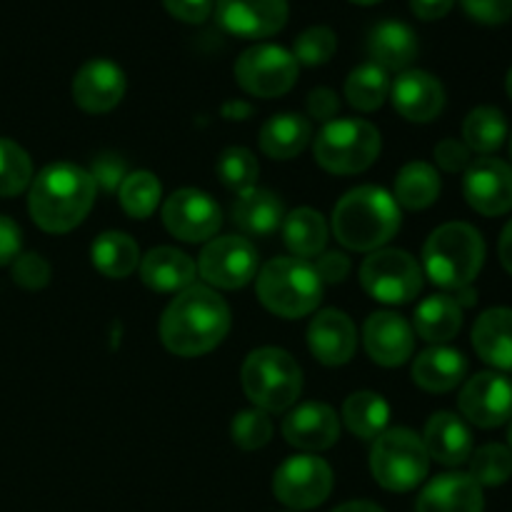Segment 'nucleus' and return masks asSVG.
I'll return each mask as SVG.
<instances>
[{
	"label": "nucleus",
	"mask_w": 512,
	"mask_h": 512,
	"mask_svg": "<svg viewBox=\"0 0 512 512\" xmlns=\"http://www.w3.org/2000/svg\"><path fill=\"white\" fill-rule=\"evenodd\" d=\"M230 308L208 285L180 290L160 318V340L180 358H198L225 340L230 330Z\"/></svg>",
	"instance_id": "f257e3e1"
},
{
	"label": "nucleus",
	"mask_w": 512,
	"mask_h": 512,
	"mask_svg": "<svg viewBox=\"0 0 512 512\" xmlns=\"http://www.w3.org/2000/svg\"><path fill=\"white\" fill-rule=\"evenodd\" d=\"M95 183L75 163H53L30 183L28 210L33 223L45 233H70L88 218L95 203Z\"/></svg>",
	"instance_id": "f03ea898"
},
{
	"label": "nucleus",
	"mask_w": 512,
	"mask_h": 512,
	"mask_svg": "<svg viewBox=\"0 0 512 512\" xmlns=\"http://www.w3.org/2000/svg\"><path fill=\"white\" fill-rule=\"evenodd\" d=\"M400 230V205L378 185L348 190L333 208V233L340 245L358 253H373Z\"/></svg>",
	"instance_id": "7ed1b4c3"
},
{
	"label": "nucleus",
	"mask_w": 512,
	"mask_h": 512,
	"mask_svg": "<svg viewBox=\"0 0 512 512\" xmlns=\"http://www.w3.org/2000/svg\"><path fill=\"white\" fill-rule=\"evenodd\" d=\"M485 263V243L468 223H445L433 230L423 248V265L435 285L463 290L473 285Z\"/></svg>",
	"instance_id": "20e7f679"
},
{
	"label": "nucleus",
	"mask_w": 512,
	"mask_h": 512,
	"mask_svg": "<svg viewBox=\"0 0 512 512\" xmlns=\"http://www.w3.org/2000/svg\"><path fill=\"white\" fill-rule=\"evenodd\" d=\"M255 290L265 308L280 318H305L323 300V280L300 258H275L255 275Z\"/></svg>",
	"instance_id": "39448f33"
},
{
	"label": "nucleus",
	"mask_w": 512,
	"mask_h": 512,
	"mask_svg": "<svg viewBox=\"0 0 512 512\" xmlns=\"http://www.w3.org/2000/svg\"><path fill=\"white\" fill-rule=\"evenodd\" d=\"M240 383L255 408L263 413H283L293 408L303 393V370L285 350L258 348L245 358Z\"/></svg>",
	"instance_id": "423d86ee"
},
{
	"label": "nucleus",
	"mask_w": 512,
	"mask_h": 512,
	"mask_svg": "<svg viewBox=\"0 0 512 512\" xmlns=\"http://www.w3.org/2000/svg\"><path fill=\"white\" fill-rule=\"evenodd\" d=\"M430 470V455L423 438L408 428H390L378 435L370 450V473L380 488L408 493L418 488Z\"/></svg>",
	"instance_id": "0eeeda50"
},
{
	"label": "nucleus",
	"mask_w": 512,
	"mask_h": 512,
	"mask_svg": "<svg viewBox=\"0 0 512 512\" xmlns=\"http://www.w3.org/2000/svg\"><path fill=\"white\" fill-rule=\"evenodd\" d=\"M380 155V130L360 118L325 123L315 138V160L333 175H355L368 170Z\"/></svg>",
	"instance_id": "6e6552de"
},
{
	"label": "nucleus",
	"mask_w": 512,
	"mask_h": 512,
	"mask_svg": "<svg viewBox=\"0 0 512 512\" xmlns=\"http://www.w3.org/2000/svg\"><path fill=\"white\" fill-rule=\"evenodd\" d=\"M360 283L365 293L380 303L405 305L423 290V270L405 250L380 248L360 265Z\"/></svg>",
	"instance_id": "1a4fd4ad"
},
{
	"label": "nucleus",
	"mask_w": 512,
	"mask_h": 512,
	"mask_svg": "<svg viewBox=\"0 0 512 512\" xmlns=\"http://www.w3.org/2000/svg\"><path fill=\"white\" fill-rule=\"evenodd\" d=\"M235 80L240 88L255 98H278L298 80V60L280 45H255L235 63Z\"/></svg>",
	"instance_id": "9d476101"
},
{
	"label": "nucleus",
	"mask_w": 512,
	"mask_h": 512,
	"mask_svg": "<svg viewBox=\"0 0 512 512\" xmlns=\"http://www.w3.org/2000/svg\"><path fill=\"white\" fill-rule=\"evenodd\" d=\"M273 493L293 510L318 508L333 493V470L323 458L310 453L293 455L275 470Z\"/></svg>",
	"instance_id": "9b49d317"
},
{
	"label": "nucleus",
	"mask_w": 512,
	"mask_h": 512,
	"mask_svg": "<svg viewBox=\"0 0 512 512\" xmlns=\"http://www.w3.org/2000/svg\"><path fill=\"white\" fill-rule=\"evenodd\" d=\"M198 273L220 290L245 288L258 273V250L243 235L213 238L200 253Z\"/></svg>",
	"instance_id": "f8f14e48"
},
{
	"label": "nucleus",
	"mask_w": 512,
	"mask_h": 512,
	"mask_svg": "<svg viewBox=\"0 0 512 512\" xmlns=\"http://www.w3.org/2000/svg\"><path fill=\"white\" fill-rule=\"evenodd\" d=\"M163 223L183 243H205L223 225V213L208 193L195 188L175 190L163 205Z\"/></svg>",
	"instance_id": "ddd939ff"
},
{
	"label": "nucleus",
	"mask_w": 512,
	"mask_h": 512,
	"mask_svg": "<svg viewBox=\"0 0 512 512\" xmlns=\"http://www.w3.org/2000/svg\"><path fill=\"white\" fill-rule=\"evenodd\" d=\"M215 20L238 38H268L288 23V0H215Z\"/></svg>",
	"instance_id": "4468645a"
},
{
	"label": "nucleus",
	"mask_w": 512,
	"mask_h": 512,
	"mask_svg": "<svg viewBox=\"0 0 512 512\" xmlns=\"http://www.w3.org/2000/svg\"><path fill=\"white\" fill-rule=\"evenodd\" d=\"M458 408L478 428H500L512 418V380L500 373H478L460 390Z\"/></svg>",
	"instance_id": "2eb2a0df"
},
{
	"label": "nucleus",
	"mask_w": 512,
	"mask_h": 512,
	"mask_svg": "<svg viewBox=\"0 0 512 512\" xmlns=\"http://www.w3.org/2000/svg\"><path fill=\"white\" fill-rule=\"evenodd\" d=\"M463 193L480 215H503L512 210V168L498 158H480L468 165Z\"/></svg>",
	"instance_id": "dca6fc26"
},
{
	"label": "nucleus",
	"mask_w": 512,
	"mask_h": 512,
	"mask_svg": "<svg viewBox=\"0 0 512 512\" xmlns=\"http://www.w3.org/2000/svg\"><path fill=\"white\" fill-rule=\"evenodd\" d=\"M125 73L113 60H88L73 78V100L85 113H110L123 100Z\"/></svg>",
	"instance_id": "f3484780"
},
{
	"label": "nucleus",
	"mask_w": 512,
	"mask_h": 512,
	"mask_svg": "<svg viewBox=\"0 0 512 512\" xmlns=\"http://www.w3.org/2000/svg\"><path fill=\"white\" fill-rule=\"evenodd\" d=\"M363 343L373 363L383 365V368H398V365L408 363V358L413 355V325L403 315L380 310L365 320Z\"/></svg>",
	"instance_id": "a211bd4d"
},
{
	"label": "nucleus",
	"mask_w": 512,
	"mask_h": 512,
	"mask_svg": "<svg viewBox=\"0 0 512 512\" xmlns=\"http://www.w3.org/2000/svg\"><path fill=\"white\" fill-rule=\"evenodd\" d=\"M308 348L328 368L350 363L358 348V330L343 310H320L308 325Z\"/></svg>",
	"instance_id": "6ab92c4d"
},
{
	"label": "nucleus",
	"mask_w": 512,
	"mask_h": 512,
	"mask_svg": "<svg viewBox=\"0 0 512 512\" xmlns=\"http://www.w3.org/2000/svg\"><path fill=\"white\" fill-rule=\"evenodd\" d=\"M395 110L410 123H430L445 108V88L425 70H403L390 85Z\"/></svg>",
	"instance_id": "aec40b11"
},
{
	"label": "nucleus",
	"mask_w": 512,
	"mask_h": 512,
	"mask_svg": "<svg viewBox=\"0 0 512 512\" xmlns=\"http://www.w3.org/2000/svg\"><path fill=\"white\" fill-rule=\"evenodd\" d=\"M283 438L293 448L320 453L338 443L340 420L325 403H303L290 410L283 420Z\"/></svg>",
	"instance_id": "412c9836"
},
{
	"label": "nucleus",
	"mask_w": 512,
	"mask_h": 512,
	"mask_svg": "<svg viewBox=\"0 0 512 512\" xmlns=\"http://www.w3.org/2000/svg\"><path fill=\"white\" fill-rule=\"evenodd\" d=\"M483 488L465 473H445L420 493L415 512H483Z\"/></svg>",
	"instance_id": "4be33fe9"
},
{
	"label": "nucleus",
	"mask_w": 512,
	"mask_h": 512,
	"mask_svg": "<svg viewBox=\"0 0 512 512\" xmlns=\"http://www.w3.org/2000/svg\"><path fill=\"white\" fill-rule=\"evenodd\" d=\"M423 445L430 460L455 468L473 455V433L455 413H435L425 425Z\"/></svg>",
	"instance_id": "5701e85b"
},
{
	"label": "nucleus",
	"mask_w": 512,
	"mask_h": 512,
	"mask_svg": "<svg viewBox=\"0 0 512 512\" xmlns=\"http://www.w3.org/2000/svg\"><path fill=\"white\" fill-rule=\"evenodd\" d=\"M138 268L143 283L158 293H180L195 285V275H198V265L193 263V258L168 245L150 250L145 258H140Z\"/></svg>",
	"instance_id": "b1692460"
},
{
	"label": "nucleus",
	"mask_w": 512,
	"mask_h": 512,
	"mask_svg": "<svg viewBox=\"0 0 512 512\" xmlns=\"http://www.w3.org/2000/svg\"><path fill=\"white\" fill-rule=\"evenodd\" d=\"M468 373V360L460 350L448 345H433L423 350L413 363V380L428 393H448L458 388Z\"/></svg>",
	"instance_id": "393cba45"
},
{
	"label": "nucleus",
	"mask_w": 512,
	"mask_h": 512,
	"mask_svg": "<svg viewBox=\"0 0 512 512\" xmlns=\"http://www.w3.org/2000/svg\"><path fill=\"white\" fill-rule=\"evenodd\" d=\"M368 53L383 70H405L418 55V35L400 20H383L370 30Z\"/></svg>",
	"instance_id": "a878e982"
},
{
	"label": "nucleus",
	"mask_w": 512,
	"mask_h": 512,
	"mask_svg": "<svg viewBox=\"0 0 512 512\" xmlns=\"http://www.w3.org/2000/svg\"><path fill=\"white\" fill-rule=\"evenodd\" d=\"M473 348L498 370H512V310H485L473 328Z\"/></svg>",
	"instance_id": "bb28decb"
},
{
	"label": "nucleus",
	"mask_w": 512,
	"mask_h": 512,
	"mask_svg": "<svg viewBox=\"0 0 512 512\" xmlns=\"http://www.w3.org/2000/svg\"><path fill=\"white\" fill-rule=\"evenodd\" d=\"M283 200L265 188H248L233 205V223L253 238H265L283 225Z\"/></svg>",
	"instance_id": "cd10ccee"
},
{
	"label": "nucleus",
	"mask_w": 512,
	"mask_h": 512,
	"mask_svg": "<svg viewBox=\"0 0 512 512\" xmlns=\"http://www.w3.org/2000/svg\"><path fill=\"white\" fill-rule=\"evenodd\" d=\"M310 138L313 125L305 115L280 113L260 128V150L273 160H293L308 148Z\"/></svg>",
	"instance_id": "c85d7f7f"
},
{
	"label": "nucleus",
	"mask_w": 512,
	"mask_h": 512,
	"mask_svg": "<svg viewBox=\"0 0 512 512\" xmlns=\"http://www.w3.org/2000/svg\"><path fill=\"white\" fill-rule=\"evenodd\" d=\"M463 328V308L450 295H430L415 310L413 333L433 345L453 340Z\"/></svg>",
	"instance_id": "c756f323"
},
{
	"label": "nucleus",
	"mask_w": 512,
	"mask_h": 512,
	"mask_svg": "<svg viewBox=\"0 0 512 512\" xmlns=\"http://www.w3.org/2000/svg\"><path fill=\"white\" fill-rule=\"evenodd\" d=\"M90 258L93 265L105 275V278L123 280L140 265V248L128 233H118V230H108V233L98 235L90 248Z\"/></svg>",
	"instance_id": "7c9ffc66"
},
{
	"label": "nucleus",
	"mask_w": 512,
	"mask_h": 512,
	"mask_svg": "<svg viewBox=\"0 0 512 512\" xmlns=\"http://www.w3.org/2000/svg\"><path fill=\"white\" fill-rule=\"evenodd\" d=\"M283 238L290 253L300 260L318 258L328 245V223L313 208H298L283 220Z\"/></svg>",
	"instance_id": "2f4dec72"
},
{
	"label": "nucleus",
	"mask_w": 512,
	"mask_h": 512,
	"mask_svg": "<svg viewBox=\"0 0 512 512\" xmlns=\"http://www.w3.org/2000/svg\"><path fill=\"white\" fill-rule=\"evenodd\" d=\"M343 420L353 435L363 440H375L388 430L390 405L380 393L360 390L343 403Z\"/></svg>",
	"instance_id": "473e14b6"
},
{
	"label": "nucleus",
	"mask_w": 512,
	"mask_h": 512,
	"mask_svg": "<svg viewBox=\"0 0 512 512\" xmlns=\"http://www.w3.org/2000/svg\"><path fill=\"white\" fill-rule=\"evenodd\" d=\"M440 175L438 170L423 160L405 165L395 178V203L408 210H425L438 200Z\"/></svg>",
	"instance_id": "72a5a7b5"
},
{
	"label": "nucleus",
	"mask_w": 512,
	"mask_h": 512,
	"mask_svg": "<svg viewBox=\"0 0 512 512\" xmlns=\"http://www.w3.org/2000/svg\"><path fill=\"white\" fill-rule=\"evenodd\" d=\"M390 93L388 70H383L375 63H363L348 75L345 80V98L355 110L373 113L385 103Z\"/></svg>",
	"instance_id": "f704fd0d"
},
{
	"label": "nucleus",
	"mask_w": 512,
	"mask_h": 512,
	"mask_svg": "<svg viewBox=\"0 0 512 512\" xmlns=\"http://www.w3.org/2000/svg\"><path fill=\"white\" fill-rule=\"evenodd\" d=\"M463 138L468 150L483 155L495 153L505 143V138H508V120H505V115L498 108L480 105V108H475L465 118Z\"/></svg>",
	"instance_id": "c9c22d12"
},
{
	"label": "nucleus",
	"mask_w": 512,
	"mask_h": 512,
	"mask_svg": "<svg viewBox=\"0 0 512 512\" xmlns=\"http://www.w3.org/2000/svg\"><path fill=\"white\" fill-rule=\"evenodd\" d=\"M160 180L148 170H135L125 175L123 185L118 188V200L125 213L135 220H145L155 213L160 203Z\"/></svg>",
	"instance_id": "e433bc0d"
},
{
	"label": "nucleus",
	"mask_w": 512,
	"mask_h": 512,
	"mask_svg": "<svg viewBox=\"0 0 512 512\" xmlns=\"http://www.w3.org/2000/svg\"><path fill=\"white\" fill-rule=\"evenodd\" d=\"M470 478L480 488H498L512 475V453L500 443H488L470 455Z\"/></svg>",
	"instance_id": "4c0bfd02"
},
{
	"label": "nucleus",
	"mask_w": 512,
	"mask_h": 512,
	"mask_svg": "<svg viewBox=\"0 0 512 512\" xmlns=\"http://www.w3.org/2000/svg\"><path fill=\"white\" fill-rule=\"evenodd\" d=\"M33 183V163L13 140L0 138V198H13Z\"/></svg>",
	"instance_id": "58836bf2"
},
{
	"label": "nucleus",
	"mask_w": 512,
	"mask_h": 512,
	"mask_svg": "<svg viewBox=\"0 0 512 512\" xmlns=\"http://www.w3.org/2000/svg\"><path fill=\"white\" fill-rule=\"evenodd\" d=\"M215 170H218V178L223 180V185L238 190V193H243V190L248 188H255V180H258V173H260L258 160H255V155L250 153L248 148L223 150Z\"/></svg>",
	"instance_id": "ea45409f"
},
{
	"label": "nucleus",
	"mask_w": 512,
	"mask_h": 512,
	"mask_svg": "<svg viewBox=\"0 0 512 512\" xmlns=\"http://www.w3.org/2000/svg\"><path fill=\"white\" fill-rule=\"evenodd\" d=\"M335 50H338V35L325 25H313L295 38L293 58L298 60V65L315 68V65L328 63Z\"/></svg>",
	"instance_id": "a19ab883"
},
{
	"label": "nucleus",
	"mask_w": 512,
	"mask_h": 512,
	"mask_svg": "<svg viewBox=\"0 0 512 512\" xmlns=\"http://www.w3.org/2000/svg\"><path fill=\"white\" fill-rule=\"evenodd\" d=\"M230 438L240 450H260L270 443L273 438V420L268 413L253 408L240 410L230 423Z\"/></svg>",
	"instance_id": "79ce46f5"
},
{
	"label": "nucleus",
	"mask_w": 512,
	"mask_h": 512,
	"mask_svg": "<svg viewBox=\"0 0 512 512\" xmlns=\"http://www.w3.org/2000/svg\"><path fill=\"white\" fill-rule=\"evenodd\" d=\"M88 173H90V178H93L95 188H100L103 193L113 195L115 190L123 185L125 175H128V165H125V160L120 158L118 153H100L93 158Z\"/></svg>",
	"instance_id": "37998d69"
},
{
	"label": "nucleus",
	"mask_w": 512,
	"mask_h": 512,
	"mask_svg": "<svg viewBox=\"0 0 512 512\" xmlns=\"http://www.w3.org/2000/svg\"><path fill=\"white\" fill-rule=\"evenodd\" d=\"M13 280L25 290H40L50 283V265L43 255L23 253L13 260Z\"/></svg>",
	"instance_id": "c03bdc74"
},
{
	"label": "nucleus",
	"mask_w": 512,
	"mask_h": 512,
	"mask_svg": "<svg viewBox=\"0 0 512 512\" xmlns=\"http://www.w3.org/2000/svg\"><path fill=\"white\" fill-rule=\"evenodd\" d=\"M465 13L483 25H500L512 18V0H460Z\"/></svg>",
	"instance_id": "a18cd8bd"
},
{
	"label": "nucleus",
	"mask_w": 512,
	"mask_h": 512,
	"mask_svg": "<svg viewBox=\"0 0 512 512\" xmlns=\"http://www.w3.org/2000/svg\"><path fill=\"white\" fill-rule=\"evenodd\" d=\"M435 163L445 170V173H460L468 170L470 165V150L468 145L460 143L455 138H445L435 145Z\"/></svg>",
	"instance_id": "49530a36"
},
{
	"label": "nucleus",
	"mask_w": 512,
	"mask_h": 512,
	"mask_svg": "<svg viewBox=\"0 0 512 512\" xmlns=\"http://www.w3.org/2000/svg\"><path fill=\"white\" fill-rule=\"evenodd\" d=\"M163 5L173 18L190 25L205 23L215 8L213 0H163Z\"/></svg>",
	"instance_id": "de8ad7c7"
},
{
	"label": "nucleus",
	"mask_w": 512,
	"mask_h": 512,
	"mask_svg": "<svg viewBox=\"0 0 512 512\" xmlns=\"http://www.w3.org/2000/svg\"><path fill=\"white\" fill-rule=\"evenodd\" d=\"M315 273L325 283H343L350 273V260L345 253H320L315 258Z\"/></svg>",
	"instance_id": "09e8293b"
},
{
	"label": "nucleus",
	"mask_w": 512,
	"mask_h": 512,
	"mask_svg": "<svg viewBox=\"0 0 512 512\" xmlns=\"http://www.w3.org/2000/svg\"><path fill=\"white\" fill-rule=\"evenodd\" d=\"M338 110H340V100L330 88H315L313 93L308 95L310 118L320 120V123H330V120H335Z\"/></svg>",
	"instance_id": "8fccbe9b"
},
{
	"label": "nucleus",
	"mask_w": 512,
	"mask_h": 512,
	"mask_svg": "<svg viewBox=\"0 0 512 512\" xmlns=\"http://www.w3.org/2000/svg\"><path fill=\"white\" fill-rule=\"evenodd\" d=\"M23 235H20L18 223L0 215V268L10 265L20 255V245H23Z\"/></svg>",
	"instance_id": "3c124183"
},
{
	"label": "nucleus",
	"mask_w": 512,
	"mask_h": 512,
	"mask_svg": "<svg viewBox=\"0 0 512 512\" xmlns=\"http://www.w3.org/2000/svg\"><path fill=\"white\" fill-rule=\"evenodd\" d=\"M455 0H410V8L420 20H438L450 13Z\"/></svg>",
	"instance_id": "603ef678"
},
{
	"label": "nucleus",
	"mask_w": 512,
	"mask_h": 512,
	"mask_svg": "<svg viewBox=\"0 0 512 512\" xmlns=\"http://www.w3.org/2000/svg\"><path fill=\"white\" fill-rule=\"evenodd\" d=\"M498 253H500V263H503V268L512 275V220L505 225L503 235H500Z\"/></svg>",
	"instance_id": "864d4df0"
},
{
	"label": "nucleus",
	"mask_w": 512,
	"mask_h": 512,
	"mask_svg": "<svg viewBox=\"0 0 512 512\" xmlns=\"http://www.w3.org/2000/svg\"><path fill=\"white\" fill-rule=\"evenodd\" d=\"M250 113H253V108L243 100H230V103L223 105V118L228 120H245L250 118Z\"/></svg>",
	"instance_id": "5fc2aeb1"
},
{
	"label": "nucleus",
	"mask_w": 512,
	"mask_h": 512,
	"mask_svg": "<svg viewBox=\"0 0 512 512\" xmlns=\"http://www.w3.org/2000/svg\"><path fill=\"white\" fill-rule=\"evenodd\" d=\"M333 512H385L380 505L368 503V500H353V503L338 505Z\"/></svg>",
	"instance_id": "6e6d98bb"
},
{
	"label": "nucleus",
	"mask_w": 512,
	"mask_h": 512,
	"mask_svg": "<svg viewBox=\"0 0 512 512\" xmlns=\"http://www.w3.org/2000/svg\"><path fill=\"white\" fill-rule=\"evenodd\" d=\"M505 88H508V95L512 98V68H510V73H508V80H505Z\"/></svg>",
	"instance_id": "4d7b16f0"
},
{
	"label": "nucleus",
	"mask_w": 512,
	"mask_h": 512,
	"mask_svg": "<svg viewBox=\"0 0 512 512\" xmlns=\"http://www.w3.org/2000/svg\"><path fill=\"white\" fill-rule=\"evenodd\" d=\"M508 443H510V453H512V418L508 420Z\"/></svg>",
	"instance_id": "13d9d810"
},
{
	"label": "nucleus",
	"mask_w": 512,
	"mask_h": 512,
	"mask_svg": "<svg viewBox=\"0 0 512 512\" xmlns=\"http://www.w3.org/2000/svg\"><path fill=\"white\" fill-rule=\"evenodd\" d=\"M353 3H358V5H375V3H380V0H353Z\"/></svg>",
	"instance_id": "bf43d9fd"
},
{
	"label": "nucleus",
	"mask_w": 512,
	"mask_h": 512,
	"mask_svg": "<svg viewBox=\"0 0 512 512\" xmlns=\"http://www.w3.org/2000/svg\"><path fill=\"white\" fill-rule=\"evenodd\" d=\"M510 158H512V138H510Z\"/></svg>",
	"instance_id": "052dcab7"
}]
</instances>
